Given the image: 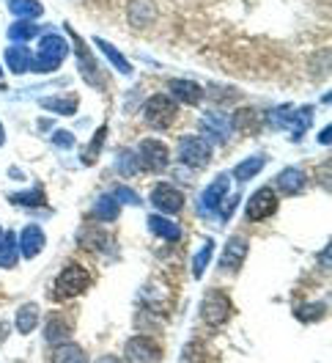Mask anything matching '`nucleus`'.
<instances>
[{
  "label": "nucleus",
  "mask_w": 332,
  "mask_h": 363,
  "mask_svg": "<svg viewBox=\"0 0 332 363\" xmlns=\"http://www.w3.org/2000/svg\"><path fill=\"white\" fill-rule=\"evenodd\" d=\"M69 55V42L58 33H45L42 45L36 50V55L30 58V69L39 74H50L67 61Z\"/></svg>",
  "instance_id": "f257e3e1"
},
{
  "label": "nucleus",
  "mask_w": 332,
  "mask_h": 363,
  "mask_svg": "<svg viewBox=\"0 0 332 363\" xmlns=\"http://www.w3.org/2000/svg\"><path fill=\"white\" fill-rule=\"evenodd\" d=\"M91 281H93V275L88 272V267H83V264H67L64 270L58 272L55 284H52V297L55 300H69V297L83 295L91 286Z\"/></svg>",
  "instance_id": "f03ea898"
},
{
  "label": "nucleus",
  "mask_w": 332,
  "mask_h": 363,
  "mask_svg": "<svg viewBox=\"0 0 332 363\" xmlns=\"http://www.w3.org/2000/svg\"><path fill=\"white\" fill-rule=\"evenodd\" d=\"M176 111H178L176 102H173L171 96L156 94V96H151V99L146 102L143 116H146V124H149V127H154V130H165V127H171V124H173Z\"/></svg>",
  "instance_id": "7ed1b4c3"
},
{
  "label": "nucleus",
  "mask_w": 332,
  "mask_h": 363,
  "mask_svg": "<svg viewBox=\"0 0 332 363\" xmlns=\"http://www.w3.org/2000/svg\"><path fill=\"white\" fill-rule=\"evenodd\" d=\"M200 317L212 328L225 325V319L231 317V300H228V295L220 292V289H209L206 297H203V303H200Z\"/></svg>",
  "instance_id": "20e7f679"
},
{
  "label": "nucleus",
  "mask_w": 332,
  "mask_h": 363,
  "mask_svg": "<svg viewBox=\"0 0 332 363\" xmlns=\"http://www.w3.org/2000/svg\"><path fill=\"white\" fill-rule=\"evenodd\" d=\"M178 160L184 165H190V168H203L212 160V146L203 138H195V135L181 138L178 140Z\"/></svg>",
  "instance_id": "39448f33"
},
{
  "label": "nucleus",
  "mask_w": 332,
  "mask_h": 363,
  "mask_svg": "<svg viewBox=\"0 0 332 363\" xmlns=\"http://www.w3.org/2000/svg\"><path fill=\"white\" fill-rule=\"evenodd\" d=\"M275 209H277V193L272 187H261L247 199L244 215H247V220L256 223V220H266L269 215H275Z\"/></svg>",
  "instance_id": "423d86ee"
},
{
  "label": "nucleus",
  "mask_w": 332,
  "mask_h": 363,
  "mask_svg": "<svg viewBox=\"0 0 332 363\" xmlns=\"http://www.w3.org/2000/svg\"><path fill=\"white\" fill-rule=\"evenodd\" d=\"M137 160H140V168H149V171H165L168 168V146L156 138H146L140 146H137Z\"/></svg>",
  "instance_id": "0eeeda50"
},
{
  "label": "nucleus",
  "mask_w": 332,
  "mask_h": 363,
  "mask_svg": "<svg viewBox=\"0 0 332 363\" xmlns=\"http://www.w3.org/2000/svg\"><path fill=\"white\" fill-rule=\"evenodd\" d=\"M200 130H203V135H209L212 140H217V143H225L231 133H234V118L225 113H214V111H209V113L200 116Z\"/></svg>",
  "instance_id": "6e6552de"
},
{
  "label": "nucleus",
  "mask_w": 332,
  "mask_h": 363,
  "mask_svg": "<svg viewBox=\"0 0 332 363\" xmlns=\"http://www.w3.org/2000/svg\"><path fill=\"white\" fill-rule=\"evenodd\" d=\"M228 184H231V179H228V174H220L217 179L212 182L203 193H200V204H198V209H200V215H214L217 209L222 206V201H225V193H228Z\"/></svg>",
  "instance_id": "1a4fd4ad"
},
{
  "label": "nucleus",
  "mask_w": 332,
  "mask_h": 363,
  "mask_svg": "<svg viewBox=\"0 0 332 363\" xmlns=\"http://www.w3.org/2000/svg\"><path fill=\"white\" fill-rule=\"evenodd\" d=\"M124 355H127L130 363H159L162 350L156 347V341L146 339V336H134V339L127 341Z\"/></svg>",
  "instance_id": "9d476101"
},
{
  "label": "nucleus",
  "mask_w": 332,
  "mask_h": 363,
  "mask_svg": "<svg viewBox=\"0 0 332 363\" xmlns=\"http://www.w3.org/2000/svg\"><path fill=\"white\" fill-rule=\"evenodd\" d=\"M247 240L244 237H231L228 242H225V250H222V256H220V267L222 270H228V272H236V270H242V264H244V259H247Z\"/></svg>",
  "instance_id": "9b49d317"
},
{
  "label": "nucleus",
  "mask_w": 332,
  "mask_h": 363,
  "mask_svg": "<svg viewBox=\"0 0 332 363\" xmlns=\"http://www.w3.org/2000/svg\"><path fill=\"white\" fill-rule=\"evenodd\" d=\"M151 204L159 209V212H168V215H176L184 206V196L181 190H176L173 184H159L151 190Z\"/></svg>",
  "instance_id": "f8f14e48"
},
{
  "label": "nucleus",
  "mask_w": 332,
  "mask_h": 363,
  "mask_svg": "<svg viewBox=\"0 0 332 363\" xmlns=\"http://www.w3.org/2000/svg\"><path fill=\"white\" fill-rule=\"evenodd\" d=\"M45 245H47L45 231L36 226V223H28V226L23 228V234H20V242H17L20 253H23L25 259H36V256L45 250Z\"/></svg>",
  "instance_id": "ddd939ff"
},
{
  "label": "nucleus",
  "mask_w": 332,
  "mask_h": 363,
  "mask_svg": "<svg viewBox=\"0 0 332 363\" xmlns=\"http://www.w3.org/2000/svg\"><path fill=\"white\" fill-rule=\"evenodd\" d=\"M69 33H71V45H74V55H77V61H80V72H83V77L88 80L91 86H93V83L99 86V83H102V80H99V64L91 58L86 45H83V39H80L71 28H69Z\"/></svg>",
  "instance_id": "4468645a"
},
{
  "label": "nucleus",
  "mask_w": 332,
  "mask_h": 363,
  "mask_svg": "<svg viewBox=\"0 0 332 363\" xmlns=\"http://www.w3.org/2000/svg\"><path fill=\"white\" fill-rule=\"evenodd\" d=\"M310 124H313V105H302V108L291 111L286 118V130L291 133V140L299 143L305 138V133H308Z\"/></svg>",
  "instance_id": "2eb2a0df"
},
{
  "label": "nucleus",
  "mask_w": 332,
  "mask_h": 363,
  "mask_svg": "<svg viewBox=\"0 0 332 363\" xmlns=\"http://www.w3.org/2000/svg\"><path fill=\"white\" fill-rule=\"evenodd\" d=\"M168 91L173 102H184V105H198L203 99V89L193 80H168Z\"/></svg>",
  "instance_id": "dca6fc26"
},
{
  "label": "nucleus",
  "mask_w": 332,
  "mask_h": 363,
  "mask_svg": "<svg viewBox=\"0 0 332 363\" xmlns=\"http://www.w3.org/2000/svg\"><path fill=\"white\" fill-rule=\"evenodd\" d=\"M277 187H280V193H286V196H297V193H302L305 190V184H308V177H305V171L302 168H286V171H280L277 174Z\"/></svg>",
  "instance_id": "f3484780"
},
{
  "label": "nucleus",
  "mask_w": 332,
  "mask_h": 363,
  "mask_svg": "<svg viewBox=\"0 0 332 363\" xmlns=\"http://www.w3.org/2000/svg\"><path fill=\"white\" fill-rule=\"evenodd\" d=\"M130 23L134 28H149L156 20V6L151 0H130Z\"/></svg>",
  "instance_id": "a211bd4d"
},
{
  "label": "nucleus",
  "mask_w": 332,
  "mask_h": 363,
  "mask_svg": "<svg viewBox=\"0 0 332 363\" xmlns=\"http://www.w3.org/2000/svg\"><path fill=\"white\" fill-rule=\"evenodd\" d=\"M39 33H45V28L36 25L33 20H17L14 25H8V30H6V36H8L14 45H25V42L36 39Z\"/></svg>",
  "instance_id": "6ab92c4d"
},
{
  "label": "nucleus",
  "mask_w": 332,
  "mask_h": 363,
  "mask_svg": "<svg viewBox=\"0 0 332 363\" xmlns=\"http://www.w3.org/2000/svg\"><path fill=\"white\" fill-rule=\"evenodd\" d=\"M39 105L45 111H52V113L58 116H74L77 105H80V96H74V94H67V96H42Z\"/></svg>",
  "instance_id": "aec40b11"
},
{
  "label": "nucleus",
  "mask_w": 332,
  "mask_h": 363,
  "mask_svg": "<svg viewBox=\"0 0 332 363\" xmlns=\"http://www.w3.org/2000/svg\"><path fill=\"white\" fill-rule=\"evenodd\" d=\"M30 50L25 45H11L6 47V67L8 72H14V74H25L28 69H30Z\"/></svg>",
  "instance_id": "412c9836"
},
{
  "label": "nucleus",
  "mask_w": 332,
  "mask_h": 363,
  "mask_svg": "<svg viewBox=\"0 0 332 363\" xmlns=\"http://www.w3.org/2000/svg\"><path fill=\"white\" fill-rule=\"evenodd\" d=\"M77 242H80V248H86V250H105V248H110V237L102 231V228H83L80 234H77Z\"/></svg>",
  "instance_id": "4be33fe9"
},
{
  "label": "nucleus",
  "mask_w": 332,
  "mask_h": 363,
  "mask_svg": "<svg viewBox=\"0 0 332 363\" xmlns=\"http://www.w3.org/2000/svg\"><path fill=\"white\" fill-rule=\"evenodd\" d=\"M6 6H8V11H11L14 17H20V20H36V17L45 14V6H42L39 0H6Z\"/></svg>",
  "instance_id": "5701e85b"
},
{
  "label": "nucleus",
  "mask_w": 332,
  "mask_h": 363,
  "mask_svg": "<svg viewBox=\"0 0 332 363\" xmlns=\"http://www.w3.org/2000/svg\"><path fill=\"white\" fill-rule=\"evenodd\" d=\"M149 228L154 231L156 237L168 240V242L181 240V226H176L173 220H168V218H162V215H151V218H149Z\"/></svg>",
  "instance_id": "b1692460"
},
{
  "label": "nucleus",
  "mask_w": 332,
  "mask_h": 363,
  "mask_svg": "<svg viewBox=\"0 0 332 363\" xmlns=\"http://www.w3.org/2000/svg\"><path fill=\"white\" fill-rule=\"evenodd\" d=\"M93 47H99V50L105 52V58H108V61H110L113 67L118 69L121 74H132V64H130V61H127V58H124V55L110 45V42H105V39H99V36H96V39H93Z\"/></svg>",
  "instance_id": "393cba45"
},
{
  "label": "nucleus",
  "mask_w": 332,
  "mask_h": 363,
  "mask_svg": "<svg viewBox=\"0 0 332 363\" xmlns=\"http://www.w3.org/2000/svg\"><path fill=\"white\" fill-rule=\"evenodd\" d=\"M118 212H121V204H115V199H113L110 193L108 196H99L96 204H93V218L102 220V223H113L118 218Z\"/></svg>",
  "instance_id": "a878e982"
},
{
  "label": "nucleus",
  "mask_w": 332,
  "mask_h": 363,
  "mask_svg": "<svg viewBox=\"0 0 332 363\" xmlns=\"http://www.w3.org/2000/svg\"><path fill=\"white\" fill-rule=\"evenodd\" d=\"M264 162L266 157L264 155H253V157H247L242 160L236 168H234V179H239V182H250L256 174H261V168H264Z\"/></svg>",
  "instance_id": "bb28decb"
},
{
  "label": "nucleus",
  "mask_w": 332,
  "mask_h": 363,
  "mask_svg": "<svg viewBox=\"0 0 332 363\" xmlns=\"http://www.w3.org/2000/svg\"><path fill=\"white\" fill-rule=\"evenodd\" d=\"M45 336H47V341H50V344H58V341H64V339H69V336H71V325H69L61 314H52V317H50V322H47Z\"/></svg>",
  "instance_id": "cd10ccee"
},
{
  "label": "nucleus",
  "mask_w": 332,
  "mask_h": 363,
  "mask_svg": "<svg viewBox=\"0 0 332 363\" xmlns=\"http://www.w3.org/2000/svg\"><path fill=\"white\" fill-rule=\"evenodd\" d=\"M52 363H88L86 361V355H83V350L77 347V344H58L55 347V355H52Z\"/></svg>",
  "instance_id": "c85d7f7f"
},
{
  "label": "nucleus",
  "mask_w": 332,
  "mask_h": 363,
  "mask_svg": "<svg viewBox=\"0 0 332 363\" xmlns=\"http://www.w3.org/2000/svg\"><path fill=\"white\" fill-rule=\"evenodd\" d=\"M36 325H39V306H36V303H28V306H23V308L17 311V330L28 336Z\"/></svg>",
  "instance_id": "c756f323"
},
{
  "label": "nucleus",
  "mask_w": 332,
  "mask_h": 363,
  "mask_svg": "<svg viewBox=\"0 0 332 363\" xmlns=\"http://www.w3.org/2000/svg\"><path fill=\"white\" fill-rule=\"evenodd\" d=\"M115 168H118V174H124V177H134V174L140 171L137 152H134V149H121L118 157H115Z\"/></svg>",
  "instance_id": "7c9ffc66"
},
{
  "label": "nucleus",
  "mask_w": 332,
  "mask_h": 363,
  "mask_svg": "<svg viewBox=\"0 0 332 363\" xmlns=\"http://www.w3.org/2000/svg\"><path fill=\"white\" fill-rule=\"evenodd\" d=\"M8 201L17 206H45L47 204V196L42 187H36V190H23V193H11L8 196Z\"/></svg>",
  "instance_id": "2f4dec72"
},
{
  "label": "nucleus",
  "mask_w": 332,
  "mask_h": 363,
  "mask_svg": "<svg viewBox=\"0 0 332 363\" xmlns=\"http://www.w3.org/2000/svg\"><path fill=\"white\" fill-rule=\"evenodd\" d=\"M14 264H17V240H14L11 231H6V240L0 245V267L3 270H11Z\"/></svg>",
  "instance_id": "473e14b6"
},
{
  "label": "nucleus",
  "mask_w": 332,
  "mask_h": 363,
  "mask_svg": "<svg viewBox=\"0 0 332 363\" xmlns=\"http://www.w3.org/2000/svg\"><path fill=\"white\" fill-rule=\"evenodd\" d=\"M105 138H108V127L102 124V127L96 130V135H93V140L88 143V149H83V155H80V160H83L86 165H93V162H96V157H99V152H102V146H105Z\"/></svg>",
  "instance_id": "72a5a7b5"
},
{
  "label": "nucleus",
  "mask_w": 332,
  "mask_h": 363,
  "mask_svg": "<svg viewBox=\"0 0 332 363\" xmlns=\"http://www.w3.org/2000/svg\"><path fill=\"white\" fill-rule=\"evenodd\" d=\"M212 253H214V240H203V245H200V250L195 253V259H193V275H195V278H200L203 270L209 267Z\"/></svg>",
  "instance_id": "f704fd0d"
},
{
  "label": "nucleus",
  "mask_w": 332,
  "mask_h": 363,
  "mask_svg": "<svg viewBox=\"0 0 332 363\" xmlns=\"http://www.w3.org/2000/svg\"><path fill=\"white\" fill-rule=\"evenodd\" d=\"M291 111H294L291 105H280V108L269 111V113H266V124H269L272 130H286V118Z\"/></svg>",
  "instance_id": "c9c22d12"
},
{
  "label": "nucleus",
  "mask_w": 332,
  "mask_h": 363,
  "mask_svg": "<svg viewBox=\"0 0 332 363\" xmlns=\"http://www.w3.org/2000/svg\"><path fill=\"white\" fill-rule=\"evenodd\" d=\"M110 196H113V199H115V204L140 206V196L134 193L132 187H124V184H121V187H115V190H113Z\"/></svg>",
  "instance_id": "e433bc0d"
},
{
  "label": "nucleus",
  "mask_w": 332,
  "mask_h": 363,
  "mask_svg": "<svg viewBox=\"0 0 332 363\" xmlns=\"http://www.w3.org/2000/svg\"><path fill=\"white\" fill-rule=\"evenodd\" d=\"M321 311H324V306H321V303H316V306H302V308L297 311V317L308 322V319H319V317H321Z\"/></svg>",
  "instance_id": "4c0bfd02"
},
{
  "label": "nucleus",
  "mask_w": 332,
  "mask_h": 363,
  "mask_svg": "<svg viewBox=\"0 0 332 363\" xmlns=\"http://www.w3.org/2000/svg\"><path fill=\"white\" fill-rule=\"evenodd\" d=\"M52 143H55L58 149H71V146H74V135L67 133V130H58V133L52 135Z\"/></svg>",
  "instance_id": "58836bf2"
},
{
  "label": "nucleus",
  "mask_w": 332,
  "mask_h": 363,
  "mask_svg": "<svg viewBox=\"0 0 332 363\" xmlns=\"http://www.w3.org/2000/svg\"><path fill=\"white\" fill-rule=\"evenodd\" d=\"M198 347H200L198 341L187 344V347H184V352H181V361H178V363H198V361H195V350H198Z\"/></svg>",
  "instance_id": "ea45409f"
},
{
  "label": "nucleus",
  "mask_w": 332,
  "mask_h": 363,
  "mask_svg": "<svg viewBox=\"0 0 332 363\" xmlns=\"http://www.w3.org/2000/svg\"><path fill=\"white\" fill-rule=\"evenodd\" d=\"M330 135H332V130L330 127H324V130H321V135H319V143H324V146H327V143H330Z\"/></svg>",
  "instance_id": "a19ab883"
},
{
  "label": "nucleus",
  "mask_w": 332,
  "mask_h": 363,
  "mask_svg": "<svg viewBox=\"0 0 332 363\" xmlns=\"http://www.w3.org/2000/svg\"><path fill=\"white\" fill-rule=\"evenodd\" d=\"M96 363H121V361H118V358H113V355H102Z\"/></svg>",
  "instance_id": "79ce46f5"
},
{
  "label": "nucleus",
  "mask_w": 332,
  "mask_h": 363,
  "mask_svg": "<svg viewBox=\"0 0 332 363\" xmlns=\"http://www.w3.org/2000/svg\"><path fill=\"white\" fill-rule=\"evenodd\" d=\"M6 143V130H3V124H0V146Z\"/></svg>",
  "instance_id": "37998d69"
},
{
  "label": "nucleus",
  "mask_w": 332,
  "mask_h": 363,
  "mask_svg": "<svg viewBox=\"0 0 332 363\" xmlns=\"http://www.w3.org/2000/svg\"><path fill=\"white\" fill-rule=\"evenodd\" d=\"M3 240H6V231H3V228H0V245H3Z\"/></svg>",
  "instance_id": "c03bdc74"
},
{
  "label": "nucleus",
  "mask_w": 332,
  "mask_h": 363,
  "mask_svg": "<svg viewBox=\"0 0 332 363\" xmlns=\"http://www.w3.org/2000/svg\"><path fill=\"white\" fill-rule=\"evenodd\" d=\"M0 74H3V69H0Z\"/></svg>",
  "instance_id": "a18cd8bd"
}]
</instances>
